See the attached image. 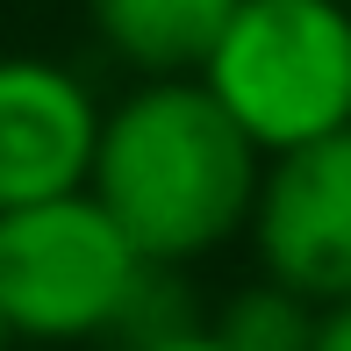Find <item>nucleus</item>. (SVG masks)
<instances>
[{"label":"nucleus","mask_w":351,"mask_h":351,"mask_svg":"<svg viewBox=\"0 0 351 351\" xmlns=\"http://www.w3.org/2000/svg\"><path fill=\"white\" fill-rule=\"evenodd\" d=\"M158 351H222V344L208 337V323H201V330H186V337H172V344H158Z\"/></svg>","instance_id":"1a4fd4ad"},{"label":"nucleus","mask_w":351,"mask_h":351,"mask_svg":"<svg viewBox=\"0 0 351 351\" xmlns=\"http://www.w3.org/2000/svg\"><path fill=\"white\" fill-rule=\"evenodd\" d=\"M0 351H14V337H8V323H0Z\"/></svg>","instance_id":"9d476101"},{"label":"nucleus","mask_w":351,"mask_h":351,"mask_svg":"<svg viewBox=\"0 0 351 351\" xmlns=\"http://www.w3.org/2000/svg\"><path fill=\"white\" fill-rule=\"evenodd\" d=\"M101 101L58 58H0V215L86 194Z\"/></svg>","instance_id":"39448f33"},{"label":"nucleus","mask_w":351,"mask_h":351,"mask_svg":"<svg viewBox=\"0 0 351 351\" xmlns=\"http://www.w3.org/2000/svg\"><path fill=\"white\" fill-rule=\"evenodd\" d=\"M265 158L201 93V79H143L101 108L86 194L143 265H194L244 237Z\"/></svg>","instance_id":"f257e3e1"},{"label":"nucleus","mask_w":351,"mask_h":351,"mask_svg":"<svg viewBox=\"0 0 351 351\" xmlns=\"http://www.w3.org/2000/svg\"><path fill=\"white\" fill-rule=\"evenodd\" d=\"M315 323H323V308H308L273 280H251L208 315V337L222 351H315Z\"/></svg>","instance_id":"0eeeda50"},{"label":"nucleus","mask_w":351,"mask_h":351,"mask_svg":"<svg viewBox=\"0 0 351 351\" xmlns=\"http://www.w3.org/2000/svg\"><path fill=\"white\" fill-rule=\"evenodd\" d=\"M194 79L258 158L337 136L351 130V8L344 0H237Z\"/></svg>","instance_id":"f03ea898"},{"label":"nucleus","mask_w":351,"mask_h":351,"mask_svg":"<svg viewBox=\"0 0 351 351\" xmlns=\"http://www.w3.org/2000/svg\"><path fill=\"white\" fill-rule=\"evenodd\" d=\"M143 258L93 194L0 215V323L14 344H108Z\"/></svg>","instance_id":"7ed1b4c3"},{"label":"nucleus","mask_w":351,"mask_h":351,"mask_svg":"<svg viewBox=\"0 0 351 351\" xmlns=\"http://www.w3.org/2000/svg\"><path fill=\"white\" fill-rule=\"evenodd\" d=\"M244 237L258 251V280L308 308L351 301V130L265 158Z\"/></svg>","instance_id":"20e7f679"},{"label":"nucleus","mask_w":351,"mask_h":351,"mask_svg":"<svg viewBox=\"0 0 351 351\" xmlns=\"http://www.w3.org/2000/svg\"><path fill=\"white\" fill-rule=\"evenodd\" d=\"M237 0H86V22L143 79H194Z\"/></svg>","instance_id":"423d86ee"},{"label":"nucleus","mask_w":351,"mask_h":351,"mask_svg":"<svg viewBox=\"0 0 351 351\" xmlns=\"http://www.w3.org/2000/svg\"><path fill=\"white\" fill-rule=\"evenodd\" d=\"M344 8H351V0H344Z\"/></svg>","instance_id":"9b49d317"},{"label":"nucleus","mask_w":351,"mask_h":351,"mask_svg":"<svg viewBox=\"0 0 351 351\" xmlns=\"http://www.w3.org/2000/svg\"><path fill=\"white\" fill-rule=\"evenodd\" d=\"M315 351H351V301L323 308V323H315Z\"/></svg>","instance_id":"6e6552de"}]
</instances>
